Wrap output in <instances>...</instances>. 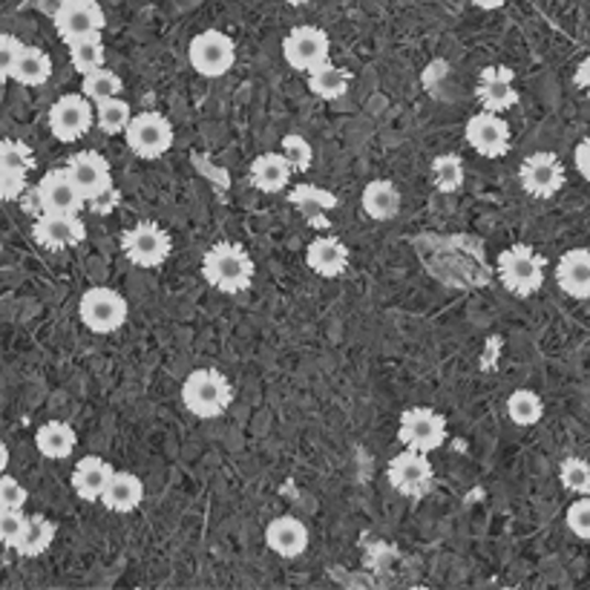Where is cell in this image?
Instances as JSON below:
<instances>
[{
    "label": "cell",
    "mask_w": 590,
    "mask_h": 590,
    "mask_svg": "<svg viewBox=\"0 0 590 590\" xmlns=\"http://www.w3.org/2000/svg\"><path fill=\"white\" fill-rule=\"evenodd\" d=\"M203 277L222 294H242L254 283V260L240 242H217L203 256Z\"/></svg>",
    "instance_id": "1"
},
{
    "label": "cell",
    "mask_w": 590,
    "mask_h": 590,
    "mask_svg": "<svg viewBox=\"0 0 590 590\" xmlns=\"http://www.w3.org/2000/svg\"><path fill=\"white\" fill-rule=\"evenodd\" d=\"M182 404L196 418H222L233 404L231 381L219 369H194L182 383Z\"/></svg>",
    "instance_id": "2"
},
{
    "label": "cell",
    "mask_w": 590,
    "mask_h": 590,
    "mask_svg": "<svg viewBox=\"0 0 590 590\" xmlns=\"http://www.w3.org/2000/svg\"><path fill=\"white\" fill-rule=\"evenodd\" d=\"M499 277L507 292L516 297H531V294L542 292L547 277V260L538 254L536 248L516 242V245L504 248L499 254Z\"/></svg>",
    "instance_id": "3"
},
{
    "label": "cell",
    "mask_w": 590,
    "mask_h": 590,
    "mask_svg": "<svg viewBox=\"0 0 590 590\" xmlns=\"http://www.w3.org/2000/svg\"><path fill=\"white\" fill-rule=\"evenodd\" d=\"M121 251L139 269H159L171 260L173 240L162 225L144 219L121 233Z\"/></svg>",
    "instance_id": "4"
},
{
    "label": "cell",
    "mask_w": 590,
    "mask_h": 590,
    "mask_svg": "<svg viewBox=\"0 0 590 590\" xmlns=\"http://www.w3.org/2000/svg\"><path fill=\"white\" fill-rule=\"evenodd\" d=\"M130 306L124 294H119L116 288H90V292L81 294V303H78V317L92 335H112L119 331L124 323H128Z\"/></svg>",
    "instance_id": "5"
},
{
    "label": "cell",
    "mask_w": 590,
    "mask_h": 590,
    "mask_svg": "<svg viewBox=\"0 0 590 590\" xmlns=\"http://www.w3.org/2000/svg\"><path fill=\"white\" fill-rule=\"evenodd\" d=\"M449 426L441 412L429 409V406H412L401 412L397 420V441L409 449L420 452H435L447 444Z\"/></svg>",
    "instance_id": "6"
},
{
    "label": "cell",
    "mask_w": 590,
    "mask_h": 590,
    "mask_svg": "<svg viewBox=\"0 0 590 590\" xmlns=\"http://www.w3.org/2000/svg\"><path fill=\"white\" fill-rule=\"evenodd\" d=\"M124 142L133 150L139 159H159L165 156L167 150L176 142V133H173V124L167 121V116L156 110L135 112L130 119L128 130H124Z\"/></svg>",
    "instance_id": "7"
},
{
    "label": "cell",
    "mask_w": 590,
    "mask_h": 590,
    "mask_svg": "<svg viewBox=\"0 0 590 590\" xmlns=\"http://www.w3.org/2000/svg\"><path fill=\"white\" fill-rule=\"evenodd\" d=\"M187 61L203 78H222L237 64V44L219 30H205L190 37L187 46Z\"/></svg>",
    "instance_id": "8"
},
{
    "label": "cell",
    "mask_w": 590,
    "mask_h": 590,
    "mask_svg": "<svg viewBox=\"0 0 590 590\" xmlns=\"http://www.w3.org/2000/svg\"><path fill=\"white\" fill-rule=\"evenodd\" d=\"M50 130L58 142L73 144L78 139L90 133L92 124H96V105L90 98L78 96V92H69V96H61L53 107H50Z\"/></svg>",
    "instance_id": "9"
},
{
    "label": "cell",
    "mask_w": 590,
    "mask_h": 590,
    "mask_svg": "<svg viewBox=\"0 0 590 590\" xmlns=\"http://www.w3.org/2000/svg\"><path fill=\"white\" fill-rule=\"evenodd\" d=\"M389 484L392 490L406 499H424L429 490H433L435 470L429 463V452H420V449H409L397 452L392 461H389Z\"/></svg>",
    "instance_id": "10"
},
{
    "label": "cell",
    "mask_w": 590,
    "mask_h": 590,
    "mask_svg": "<svg viewBox=\"0 0 590 590\" xmlns=\"http://www.w3.org/2000/svg\"><path fill=\"white\" fill-rule=\"evenodd\" d=\"M331 41L320 26H294L288 35L283 37V58L288 61V67L297 73H312L314 67H320L323 61H329Z\"/></svg>",
    "instance_id": "11"
},
{
    "label": "cell",
    "mask_w": 590,
    "mask_h": 590,
    "mask_svg": "<svg viewBox=\"0 0 590 590\" xmlns=\"http://www.w3.org/2000/svg\"><path fill=\"white\" fill-rule=\"evenodd\" d=\"M518 182L531 196L536 199H550L565 187L568 182V173L565 165L556 153H547V150H538L524 159L522 167H518Z\"/></svg>",
    "instance_id": "12"
},
{
    "label": "cell",
    "mask_w": 590,
    "mask_h": 590,
    "mask_svg": "<svg viewBox=\"0 0 590 590\" xmlns=\"http://www.w3.org/2000/svg\"><path fill=\"white\" fill-rule=\"evenodd\" d=\"M35 171V156L30 144L18 139H0V199H21L26 179Z\"/></svg>",
    "instance_id": "13"
},
{
    "label": "cell",
    "mask_w": 590,
    "mask_h": 590,
    "mask_svg": "<svg viewBox=\"0 0 590 590\" xmlns=\"http://www.w3.org/2000/svg\"><path fill=\"white\" fill-rule=\"evenodd\" d=\"M35 199L41 214H81L84 205H87L67 167H55V171L46 173L44 179L37 182Z\"/></svg>",
    "instance_id": "14"
},
{
    "label": "cell",
    "mask_w": 590,
    "mask_h": 590,
    "mask_svg": "<svg viewBox=\"0 0 590 590\" xmlns=\"http://www.w3.org/2000/svg\"><path fill=\"white\" fill-rule=\"evenodd\" d=\"M32 240L46 251H67L87 240V222L81 214H41L32 222Z\"/></svg>",
    "instance_id": "15"
},
{
    "label": "cell",
    "mask_w": 590,
    "mask_h": 590,
    "mask_svg": "<svg viewBox=\"0 0 590 590\" xmlns=\"http://www.w3.org/2000/svg\"><path fill=\"white\" fill-rule=\"evenodd\" d=\"M463 139L484 159H501L510 150V124L499 112L481 110L467 121Z\"/></svg>",
    "instance_id": "16"
},
{
    "label": "cell",
    "mask_w": 590,
    "mask_h": 590,
    "mask_svg": "<svg viewBox=\"0 0 590 590\" xmlns=\"http://www.w3.org/2000/svg\"><path fill=\"white\" fill-rule=\"evenodd\" d=\"M53 21L55 32L64 44H73L78 37L101 35L107 26V15L105 9L98 7V0H92V3H58Z\"/></svg>",
    "instance_id": "17"
},
{
    "label": "cell",
    "mask_w": 590,
    "mask_h": 590,
    "mask_svg": "<svg viewBox=\"0 0 590 590\" xmlns=\"http://www.w3.org/2000/svg\"><path fill=\"white\" fill-rule=\"evenodd\" d=\"M67 171L87 203H90V199H96V196L107 194V190L112 187L110 162H107L101 153H96V150L73 153V156L67 159Z\"/></svg>",
    "instance_id": "18"
},
{
    "label": "cell",
    "mask_w": 590,
    "mask_h": 590,
    "mask_svg": "<svg viewBox=\"0 0 590 590\" xmlns=\"http://www.w3.org/2000/svg\"><path fill=\"white\" fill-rule=\"evenodd\" d=\"M481 107L493 112H507L518 105V90H516V73L510 67H484L479 75V87H476Z\"/></svg>",
    "instance_id": "19"
},
{
    "label": "cell",
    "mask_w": 590,
    "mask_h": 590,
    "mask_svg": "<svg viewBox=\"0 0 590 590\" xmlns=\"http://www.w3.org/2000/svg\"><path fill=\"white\" fill-rule=\"evenodd\" d=\"M556 283L568 297L590 299V248H570L556 262Z\"/></svg>",
    "instance_id": "20"
},
{
    "label": "cell",
    "mask_w": 590,
    "mask_h": 590,
    "mask_svg": "<svg viewBox=\"0 0 590 590\" xmlns=\"http://www.w3.org/2000/svg\"><path fill=\"white\" fill-rule=\"evenodd\" d=\"M265 545L283 559H297L308 550V527L294 516H280L265 527Z\"/></svg>",
    "instance_id": "21"
},
{
    "label": "cell",
    "mask_w": 590,
    "mask_h": 590,
    "mask_svg": "<svg viewBox=\"0 0 590 590\" xmlns=\"http://www.w3.org/2000/svg\"><path fill=\"white\" fill-rule=\"evenodd\" d=\"M306 262L317 277L335 280L349 269V248L337 237H317V240L308 242Z\"/></svg>",
    "instance_id": "22"
},
{
    "label": "cell",
    "mask_w": 590,
    "mask_h": 590,
    "mask_svg": "<svg viewBox=\"0 0 590 590\" xmlns=\"http://www.w3.org/2000/svg\"><path fill=\"white\" fill-rule=\"evenodd\" d=\"M292 162L285 153H260V156L251 162V173H248V182L260 190V194H280L292 182Z\"/></svg>",
    "instance_id": "23"
},
{
    "label": "cell",
    "mask_w": 590,
    "mask_h": 590,
    "mask_svg": "<svg viewBox=\"0 0 590 590\" xmlns=\"http://www.w3.org/2000/svg\"><path fill=\"white\" fill-rule=\"evenodd\" d=\"M112 463L101 456H84L73 470V490L84 501H101L112 479Z\"/></svg>",
    "instance_id": "24"
},
{
    "label": "cell",
    "mask_w": 590,
    "mask_h": 590,
    "mask_svg": "<svg viewBox=\"0 0 590 590\" xmlns=\"http://www.w3.org/2000/svg\"><path fill=\"white\" fill-rule=\"evenodd\" d=\"M144 501V481L133 472H112L110 484H107L105 495H101V504H105L110 513H121L128 516L133 510H139V504Z\"/></svg>",
    "instance_id": "25"
},
{
    "label": "cell",
    "mask_w": 590,
    "mask_h": 590,
    "mask_svg": "<svg viewBox=\"0 0 590 590\" xmlns=\"http://www.w3.org/2000/svg\"><path fill=\"white\" fill-rule=\"evenodd\" d=\"M363 214L374 222H389L401 214V190L389 179H372L360 196Z\"/></svg>",
    "instance_id": "26"
},
{
    "label": "cell",
    "mask_w": 590,
    "mask_h": 590,
    "mask_svg": "<svg viewBox=\"0 0 590 590\" xmlns=\"http://www.w3.org/2000/svg\"><path fill=\"white\" fill-rule=\"evenodd\" d=\"M35 447L37 452L50 458V461H64V458L73 456L75 447H78V435H75L73 426L64 424V420H46V424L37 426Z\"/></svg>",
    "instance_id": "27"
},
{
    "label": "cell",
    "mask_w": 590,
    "mask_h": 590,
    "mask_svg": "<svg viewBox=\"0 0 590 590\" xmlns=\"http://www.w3.org/2000/svg\"><path fill=\"white\" fill-rule=\"evenodd\" d=\"M351 84V73L343 67H337L331 61H323L320 67H314L308 73V90L314 92L323 101H337L349 92Z\"/></svg>",
    "instance_id": "28"
},
{
    "label": "cell",
    "mask_w": 590,
    "mask_h": 590,
    "mask_svg": "<svg viewBox=\"0 0 590 590\" xmlns=\"http://www.w3.org/2000/svg\"><path fill=\"white\" fill-rule=\"evenodd\" d=\"M55 522H50L46 516H26L23 524V533L18 538L15 554L23 559H35V556H44L55 542Z\"/></svg>",
    "instance_id": "29"
},
{
    "label": "cell",
    "mask_w": 590,
    "mask_h": 590,
    "mask_svg": "<svg viewBox=\"0 0 590 590\" xmlns=\"http://www.w3.org/2000/svg\"><path fill=\"white\" fill-rule=\"evenodd\" d=\"M12 78H15L18 84H23V87H41V84L53 78V58H50L44 50H37V46L23 44Z\"/></svg>",
    "instance_id": "30"
},
{
    "label": "cell",
    "mask_w": 590,
    "mask_h": 590,
    "mask_svg": "<svg viewBox=\"0 0 590 590\" xmlns=\"http://www.w3.org/2000/svg\"><path fill=\"white\" fill-rule=\"evenodd\" d=\"M429 179H433L435 190L441 194H458L463 187V159L458 153H441L433 159L429 167Z\"/></svg>",
    "instance_id": "31"
},
{
    "label": "cell",
    "mask_w": 590,
    "mask_h": 590,
    "mask_svg": "<svg viewBox=\"0 0 590 590\" xmlns=\"http://www.w3.org/2000/svg\"><path fill=\"white\" fill-rule=\"evenodd\" d=\"M507 418L516 426H536L545 418V401L533 389H516L507 397Z\"/></svg>",
    "instance_id": "32"
},
{
    "label": "cell",
    "mask_w": 590,
    "mask_h": 590,
    "mask_svg": "<svg viewBox=\"0 0 590 590\" xmlns=\"http://www.w3.org/2000/svg\"><path fill=\"white\" fill-rule=\"evenodd\" d=\"M69 46V61H73V69L75 73H92V69L98 67H107V50H105V41H101V35H90V37H78V41H73Z\"/></svg>",
    "instance_id": "33"
},
{
    "label": "cell",
    "mask_w": 590,
    "mask_h": 590,
    "mask_svg": "<svg viewBox=\"0 0 590 590\" xmlns=\"http://www.w3.org/2000/svg\"><path fill=\"white\" fill-rule=\"evenodd\" d=\"M130 119H133V110L121 96L105 98L96 105V124L105 130L107 135H119L128 130Z\"/></svg>",
    "instance_id": "34"
},
{
    "label": "cell",
    "mask_w": 590,
    "mask_h": 590,
    "mask_svg": "<svg viewBox=\"0 0 590 590\" xmlns=\"http://www.w3.org/2000/svg\"><path fill=\"white\" fill-rule=\"evenodd\" d=\"M81 92L90 98L92 105H98V101H105V98L121 96V92H124V81H121L119 73L98 67L92 69V73L81 75Z\"/></svg>",
    "instance_id": "35"
},
{
    "label": "cell",
    "mask_w": 590,
    "mask_h": 590,
    "mask_svg": "<svg viewBox=\"0 0 590 590\" xmlns=\"http://www.w3.org/2000/svg\"><path fill=\"white\" fill-rule=\"evenodd\" d=\"M561 487L573 495H590V463L579 456H568L559 467Z\"/></svg>",
    "instance_id": "36"
},
{
    "label": "cell",
    "mask_w": 590,
    "mask_h": 590,
    "mask_svg": "<svg viewBox=\"0 0 590 590\" xmlns=\"http://www.w3.org/2000/svg\"><path fill=\"white\" fill-rule=\"evenodd\" d=\"M283 153L288 156V162H292V167L297 173H306L308 167L314 165V150L312 144L303 139V135L297 133H288L283 139Z\"/></svg>",
    "instance_id": "37"
},
{
    "label": "cell",
    "mask_w": 590,
    "mask_h": 590,
    "mask_svg": "<svg viewBox=\"0 0 590 590\" xmlns=\"http://www.w3.org/2000/svg\"><path fill=\"white\" fill-rule=\"evenodd\" d=\"M23 524H26L23 510L3 507V504H0V545L15 547L23 533Z\"/></svg>",
    "instance_id": "38"
},
{
    "label": "cell",
    "mask_w": 590,
    "mask_h": 590,
    "mask_svg": "<svg viewBox=\"0 0 590 590\" xmlns=\"http://www.w3.org/2000/svg\"><path fill=\"white\" fill-rule=\"evenodd\" d=\"M568 531L573 533L576 538H584L590 542V495H582L576 499L568 507Z\"/></svg>",
    "instance_id": "39"
},
{
    "label": "cell",
    "mask_w": 590,
    "mask_h": 590,
    "mask_svg": "<svg viewBox=\"0 0 590 590\" xmlns=\"http://www.w3.org/2000/svg\"><path fill=\"white\" fill-rule=\"evenodd\" d=\"M23 44L12 35H0V84L9 81L12 73H15V64L21 58Z\"/></svg>",
    "instance_id": "40"
},
{
    "label": "cell",
    "mask_w": 590,
    "mask_h": 590,
    "mask_svg": "<svg viewBox=\"0 0 590 590\" xmlns=\"http://www.w3.org/2000/svg\"><path fill=\"white\" fill-rule=\"evenodd\" d=\"M306 190H308V196H303L299 190H294V194H292V203L297 205V208L303 210V214H308V205H323V208H335V205H337L335 196H331V194H323V190H317V187H308V185H306ZM308 219H312L314 225H329L323 217L314 219V214Z\"/></svg>",
    "instance_id": "41"
},
{
    "label": "cell",
    "mask_w": 590,
    "mask_h": 590,
    "mask_svg": "<svg viewBox=\"0 0 590 590\" xmlns=\"http://www.w3.org/2000/svg\"><path fill=\"white\" fill-rule=\"evenodd\" d=\"M26 499H30L26 487L18 479H12V476H3V472H0V504H3V507L23 510Z\"/></svg>",
    "instance_id": "42"
},
{
    "label": "cell",
    "mask_w": 590,
    "mask_h": 590,
    "mask_svg": "<svg viewBox=\"0 0 590 590\" xmlns=\"http://www.w3.org/2000/svg\"><path fill=\"white\" fill-rule=\"evenodd\" d=\"M573 162H576V171L582 173L584 179L590 182V135H584L582 142L576 144Z\"/></svg>",
    "instance_id": "43"
},
{
    "label": "cell",
    "mask_w": 590,
    "mask_h": 590,
    "mask_svg": "<svg viewBox=\"0 0 590 590\" xmlns=\"http://www.w3.org/2000/svg\"><path fill=\"white\" fill-rule=\"evenodd\" d=\"M87 205H90V208L96 210V214H107V210H112L116 205H119V190H116V187H110L107 194L96 196V199H90Z\"/></svg>",
    "instance_id": "44"
},
{
    "label": "cell",
    "mask_w": 590,
    "mask_h": 590,
    "mask_svg": "<svg viewBox=\"0 0 590 590\" xmlns=\"http://www.w3.org/2000/svg\"><path fill=\"white\" fill-rule=\"evenodd\" d=\"M573 84L584 96H590V55L584 61H579V67H576L573 73Z\"/></svg>",
    "instance_id": "45"
},
{
    "label": "cell",
    "mask_w": 590,
    "mask_h": 590,
    "mask_svg": "<svg viewBox=\"0 0 590 590\" xmlns=\"http://www.w3.org/2000/svg\"><path fill=\"white\" fill-rule=\"evenodd\" d=\"M472 3H476V7H481V9H499V7H504L507 0H472Z\"/></svg>",
    "instance_id": "46"
},
{
    "label": "cell",
    "mask_w": 590,
    "mask_h": 590,
    "mask_svg": "<svg viewBox=\"0 0 590 590\" xmlns=\"http://www.w3.org/2000/svg\"><path fill=\"white\" fill-rule=\"evenodd\" d=\"M7 467H9V447L0 441V472H7Z\"/></svg>",
    "instance_id": "47"
},
{
    "label": "cell",
    "mask_w": 590,
    "mask_h": 590,
    "mask_svg": "<svg viewBox=\"0 0 590 590\" xmlns=\"http://www.w3.org/2000/svg\"><path fill=\"white\" fill-rule=\"evenodd\" d=\"M285 3H288V7H306L308 0H285Z\"/></svg>",
    "instance_id": "48"
},
{
    "label": "cell",
    "mask_w": 590,
    "mask_h": 590,
    "mask_svg": "<svg viewBox=\"0 0 590 590\" xmlns=\"http://www.w3.org/2000/svg\"><path fill=\"white\" fill-rule=\"evenodd\" d=\"M58 3H92V0H58Z\"/></svg>",
    "instance_id": "49"
}]
</instances>
